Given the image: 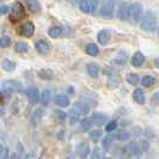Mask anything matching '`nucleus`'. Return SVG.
I'll use <instances>...</instances> for the list:
<instances>
[{
    "instance_id": "nucleus-1",
    "label": "nucleus",
    "mask_w": 159,
    "mask_h": 159,
    "mask_svg": "<svg viewBox=\"0 0 159 159\" xmlns=\"http://www.w3.org/2000/svg\"><path fill=\"white\" fill-rule=\"evenodd\" d=\"M140 26L143 31L153 32L157 29V16L152 11H147L140 20Z\"/></svg>"
},
{
    "instance_id": "nucleus-2",
    "label": "nucleus",
    "mask_w": 159,
    "mask_h": 159,
    "mask_svg": "<svg viewBox=\"0 0 159 159\" xmlns=\"http://www.w3.org/2000/svg\"><path fill=\"white\" fill-rule=\"evenodd\" d=\"M143 18V6L139 2H132L128 7V20L136 24Z\"/></svg>"
},
{
    "instance_id": "nucleus-3",
    "label": "nucleus",
    "mask_w": 159,
    "mask_h": 159,
    "mask_svg": "<svg viewBox=\"0 0 159 159\" xmlns=\"http://www.w3.org/2000/svg\"><path fill=\"white\" fill-rule=\"evenodd\" d=\"M2 91L5 95H11V93H16V92H23V84L17 81V80H5L1 84Z\"/></svg>"
},
{
    "instance_id": "nucleus-4",
    "label": "nucleus",
    "mask_w": 159,
    "mask_h": 159,
    "mask_svg": "<svg viewBox=\"0 0 159 159\" xmlns=\"http://www.w3.org/2000/svg\"><path fill=\"white\" fill-rule=\"evenodd\" d=\"M25 15V8H24L23 4L17 1L12 5L11 7V12H10V19L12 22H17V20H20Z\"/></svg>"
},
{
    "instance_id": "nucleus-5",
    "label": "nucleus",
    "mask_w": 159,
    "mask_h": 159,
    "mask_svg": "<svg viewBox=\"0 0 159 159\" xmlns=\"http://www.w3.org/2000/svg\"><path fill=\"white\" fill-rule=\"evenodd\" d=\"M79 7L81 12L84 13H96L98 8V1L97 0H81Z\"/></svg>"
},
{
    "instance_id": "nucleus-6",
    "label": "nucleus",
    "mask_w": 159,
    "mask_h": 159,
    "mask_svg": "<svg viewBox=\"0 0 159 159\" xmlns=\"http://www.w3.org/2000/svg\"><path fill=\"white\" fill-rule=\"evenodd\" d=\"M115 5L116 2L114 0H107L102 5V16L107 19H110L114 17V11H115Z\"/></svg>"
},
{
    "instance_id": "nucleus-7",
    "label": "nucleus",
    "mask_w": 159,
    "mask_h": 159,
    "mask_svg": "<svg viewBox=\"0 0 159 159\" xmlns=\"http://www.w3.org/2000/svg\"><path fill=\"white\" fill-rule=\"evenodd\" d=\"M25 95L28 97V101L31 104H37L40 102V91H39V89L35 88V86H30V88L26 89L25 90Z\"/></svg>"
},
{
    "instance_id": "nucleus-8",
    "label": "nucleus",
    "mask_w": 159,
    "mask_h": 159,
    "mask_svg": "<svg viewBox=\"0 0 159 159\" xmlns=\"http://www.w3.org/2000/svg\"><path fill=\"white\" fill-rule=\"evenodd\" d=\"M35 48H36L37 53H40L42 55H46V54H49V52L52 49V44L46 40H40L35 43Z\"/></svg>"
},
{
    "instance_id": "nucleus-9",
    "label": "nucleus",
    "mask_w": 159,
    "mask_h": 159,
    "mask_svg": "<svg viewBox=\"0 0 159 159\" xmlns=\"http://www.w3.org/2000/svg\"><path fill=\"white\" fill-rule=\"evenodd\" d=\"M91 121L92 123L97 126V127H101V126H104L108 121V115L105 114H102V112H95L91 115Z\"/></svg>"
},
{
    "instance_id": "nucleus-10",
    "label": "nucleus",
    "mask_w": 159,
    "mask_h": 159,
    "mask_svg": "<svg viewBox=\"0 0 159 159\" xmlns=\"http://www.w3.org/2000/svg\"><path fill=\"white\" fill-rule=\"evenodd\" d=\"M110 36H111L110 31H109L108 29H104V30H101V31L98 32V35H97V41H98L99 44L105 46V44H108V42L110 40Z\"/></svg>"
},
{
    "instance_id": "nucleus-11",
    "label": "nucleus",
    "mask_w": 159,
    "mask_h": 159,
    "mask_svg": "<svg viewBox=\"0 0 159 159\" xmlns=\"http://www.w3.org/2000/svg\"><path fill=\"white\" fill-rule=\"evenodd\" d=\"M25 5H26V7L28 10L32 12V13H36V15H39L41 13V4L37 1V0H26L25 1Z\"/></svg>"
},
{
    "instance_id": "nucleus-12",
    "label": "nucleus",
    "mask_w": 159,
    "mask_h": 159,
    "mask_svg": "<svg viewBox=\"0 0 159 159\" xmlns=\"http://www.w3.org/2000/svg\"><path fill=\"white\" fill-rule=\"evenodd\" d=\"M34 32H35V25L31 22H26L20 29V34L24 37H31Z\"/></svg>"
},
{
    "instance_id": "nucleus-13",
    "label": "nucleus",
    "mask_w": 159,
    "mask_h": 159,
    "mask_svg": "<svg viewBox=\"0 0 159 159\" xmlns=\"http://www.w3.org/2000/svg\"><path fill=\"white\" fill-rule=\"evenodd\" d=\"M77 153L78 156L81 157L83 159H85L90 154V146H89L88 143H80L78 146H77Z\"/></svg>"
},
{
    "instance_id": "nucleus-14",
    "label": "nucleus",
    "mask_w": 159,
    "mask_h": 159,
    "mask_svg": "<svg viewBox=\"0 0 159 159\" xmlns=\"http://www.w3.org/2000/svg\"><path fill=\"white\" fill-rule=\"evenodd\" d=\"M55 103L56 105H59L61 108H67L70 105V103H71V101H70V98H68L67 95L60 93V95L55 96Z\"/></svg>"
},
{
    "instance_id": "nucleus-15",
    "label": "nucleus",
    "mask_w": 159,
    "mask_h": 159,
    "mask_svg": "<svg viewBox=\"0 0 159 159\" xmlns=\"http://www.w3.org/2000/svg\"><path fill=\"white\" fill-rule=\"evenodd\" d=\"M128 7H129V4H127V2L120 4L119 11H117L119 19H121V20H128Z\"/></svg>"
},
{
    "instance_id": "nucleus-16",
    "label": "nucleus",
    "mask_w": 159,
    "mask_h": 159,
    "mask_svg": "<svg viewBox=\"0 0 159 159\" xmlns=\"http://www.w3.org/2000/svg\"><path fill=\"white\" fill-rule=\"evenodd\" d=\"M74 109L79 112L80 115H86L90 112V107L85 102H81V101H77L74 103Z\"/></svg>"
},
{
    "instance_id": "nucleus-17",
    "label": "nucleus",
    "mask_w": 159,
    "mask_h": 159,
    "mask_svg": "<svg viewBox=\"0 0 159 159\" xmlns=\"http://www.w3.org/2000/svg\"><path fill=\"white\" fill-rule=\"evenodd\" d=\"M86 71H88V74L90 77H92V78H97L98 77V74H99V66L95 62H90L86 66Z\"/></svg>"
},
{
    "instance_id": "nucleus-18",
    "label": "nucleus",
    "mask_w": 159,
    "mask_h": 159,
    "mask_svg": "<svg viewBox=\"0 0 159 159\" xmlns=\"http://www.w3.org/2000/svg\"><path fill=\"white\" fill-rule=\"evenodd\" d=\"M145 62V56L141 52H136L135 54L133 55L132 57V65L134 66V67H140V66H143V64Z\"/></svg>"
},
{
    "instance_id": "nucleus-19",
    "label": "nucleus",
    "mask_w": 159,
    "mask_h": 159,
    "mask_svg": "<svg viewBox=\"0 0 159 159\" xmlns=\"http://www.w3.org/2000/svg\"><path fill=\"white\" fill-rule=\"evenodd\" d=\"M37 75L43 80H52L54 78V73L49 68H42V70H40V71L37 72Z\"/></svg>"
},
{
    "instance_id": "nucleus-20",
    "label": "nucleus",
    "mask_w": 159,
    "mask_h": 159,
    "mask_svg": "<svg viewBox=\"0 0 159 159\" xmlns=\"http://www.w3.org/2000/svg\"><path fill=\"white\" fill-rule=\"evenodd\" d=\"M48 35L53 39H59L64 35V29L61 26H52L49 30H48Z\"/></svg>"
},
{
    "instance_id": "nucleus-21",
    "label": "nucleus",
    "mask_w": 159,
    "mask_h": 159,
    "mask_svg": "<svg viewBox=\"0 0 159 159\" xmlns=\"http://www.w3.org/2000/svg\"><path fill=\"white\" fill-rule=\"evenodd\" d=\"M133 99L138 104H145V93L141 89H135L133 92Z\"/></svg>"
},
{
    "instance_id": "nucleus-22",
    "label": "nucleus",
    "mask_w": 159,
    "mask_h": 159,
    "mask_svg": "<svg viewBox=\"0 0 159 159\" xmlns=\"http://www.w3.org/2000/svg\"><path fill=\"white\" fill-rule=\"evenodd\" d=\"M1 67H2V70L5 72L11 73V72H13L16 70V62H13L12 60L5 59V60H2V62H1Z\"/></svg>"
},
{
    "instance_id": "nucleus-23",
    "label": "nucleus",
    "mask_w": 159,
    "mask_h": 159,
    "mask_svg": "<svg viewBox=\"0 0 159 159\" xmlns=\"http://www.w3.org/2000/svg\"><path fill=\"white\" fill-rule=\"evenodd\" d=\"M85 52L90 56H97L99 54V48L96 43H89L85 47Z\"/></svg>"
},
{
    "instance_id": "nucleus-24",
    "label": "nucleus",
    "mask_w": 159,
    "mask_h": 159,
    "mask_svg": "<svg viewBox=\"0 0 159 159\" xmlns=\"http://www.w3.org/2000/svg\"><path fill=\"white\" fill-rule=\"evenodd\" d=\"M67 115H68V121H70V123H71V125H75V123L80 120V114L74 108L71 109Z\"/></svg>"
},
{
    "instance_id": "nucleus-25",
    "label": "nucleus",
    "mask_w": 159,
    "mask_h": 159,
    "mask_svg": "<svg viewBox=\"0 0 159 159\" xmlns=\"http://www.w3.org/2000/svg\"><path fill=\"white\" fill-rule=\"evenodd\" d=\"M112 143H114V136H112L111 134L104 136L103 141H102V147H103L104 151H109V150L111 148Z\"/></svg>"
},
{
    "instance_id": "nucleus-26",
    "label": "nucleus",
    "mask_w": 159,
    "mask_h": 159,
    "mask_svg": "<svg viewBox=\"0 0 159 159\" xmlns=\"http://www.w3.org/2000/svg\"><path fill=\"white\" fill-rule=\"evenodd\" d=\"M42 117H43V110L42 109H36L32 114V123H34V126H39L41 123Z\"/></svg>"
},
{
    "instance_id": "nucleus-27",
    "label": "nucleus",
    "mask_w": 159,
    "mask_h": 159,
    "mask_svg": "<svg viewBox=\"0 0 159 159\" xmlns=\"http://www.w3.org/2000/svg\"><path fill=\"white\" fill-rule=\"evenodd\" d=\"M154 84H156V78L152 75H145L141 79V85L145 88H151Z\"/></svg>"
},
{
    "instance_id": "nucleus-28",
    "label": "nucleus",
    "mask_w": 159,
    "mask_h": 159,
    "mask_svg": "<svg viewBox=\"0 0 159 159\" xmlns=\"http://www.w3.org/2000/svg\"><path fill=\"white\" fill-rule=\"evenodd\" d=\"M92 126H93L92 121H91V119H88V117L83 119L81 122H80V127H81V129H83L84 132H89V130L92 128Z\"/></svg>"
},
{
    "instance_id": "nucleus-29",
    "label": "nucleus",
    "mask_w": 159,
    "mask_h": 159,
    "mask_svg": "<svg viewBox=\"0 0 159 159\" xmlns=\"http://www.w3.org/2000/svg\"><path fill=\"white\" fill-rule=\"evenodd\" d=\"M15 50L17 53H26L28 52V44L23 41H18L15 44Z\"/></svg>"
},
{
    "instance_id": "nucleus-30",
    "label": "nucleus",
    "mask_w": 159,
    "mask_h": 159,
    "mask_svg": "<svg viewBox=\"0 0 159 159\" xmlns=\"http://www.w3.org/2000/svg\"><path fill=\"white\" fill-rule=\"evenodd\" d=\"M129 136H130V134L128 133L127 130H121V132H117V133L114 135V138H115L116 140H119V141H126V140L129 139Z\"/></svg>"
},
{
    "instance_id": "nucleus-31",
    "label": "nucleus",
    "mask_w": 159,
    "mask_h": 159,
    "mask_svg": "<svg viewBox=\"0 0 159 159\" xmlns=\"http://www.w3.org/2000/svg\"><path fill=\"white\" fill-rule=\"evenodd\" d=\"M41 103L43 104V105H47L49 103V101H50V91L49 90H43V92H42V95H41Z\"/></svg>"
},
{
    "instance_id": "nucleus-32",
    "label": "nucleus",
    "mask_w": 159,
    "mask_h": 159,
    "mask_svg": "<svg viewBox=\"0 0 159 159\" xmlns=\"http://www.w3.org/2000/svg\"><path fill=\"white\" fill-rule=\"evenodd\" d=\"M127 81L130 85L135 86V85H138V83H139V75L135 74V73H130V74L127 75Z\"/></svg>"
},
{
    "instance_id": "nucleus-33",
    "label": "nucleus",
    "mask_w": 159,
    "mask_h": 159,
    "mask_svg": "<svg viewBox=\"0 0 159 159\" xmlns=\"http://www.w3.org/2000/svg\"><path fill=\"white\" fill-rule=\"evenodd\" d=\"M138 146H139V150H140L141 153H143V152H147L150 150V143H148L147 140H140V141L138 143Z\"/></svg>"
},
{
    "instance_id": "nucleus-34",
    "label": "nucleus",
    "mask_w": 159,
    "mask_h": 159,
    "mask_svg": "<svg viewBox=\"0 0 159 159\" xmlns=\"http://www.w3.org/2000/svg\"><path fill=\"white\" fill-rule=\"evenodd\" d=\"M102 135H103V134H102V132H101V130H98V129H97V130H92V132L90 133V139H91L92 141L97 143V141L102 138Z\"/></svg>"
},
{
    "instance_id": "nucleus-35",
    "label": "nucleus",
    "mask_w": 159,
    "mask_h": 159,
    "mask_svg": "<svg viewBox=\"0 0 159 159\" xmlns=\"http://www.w3.org/2000/svg\"><path fill=\"white\" fill-rule=\"evenodd\" d=\"M11 43V39L7 37V36H2L0 37V48H6L10 46Z\"/></svg>"
},
{
    "instance_id": "nucleus-36",
    "label": "nucleus",
    "mask_w": 159,
    "mask_h": 159,
    "mask_svg": "<svg viewBox=\"0 0 159 159\" xmlns=\"http://www.w3.org/2000/svg\"><path fill=\"white\" fill-rule=\"evenodd\" d=\"M114 62L119 65H125L127 62V56H126V54H122V53H121V54L114 60Z\"/></svg>"
},
{
    "instance_id": "nucleus-37",
    "label": "nucleus",
    "mask_w": 159,
    "mask_h": 159,
    "mask_svg": "<svg viewBox=\"0 0 159 159\" xmlns=\"http://www.w3.org/2000/svg\"><path fill=\"white\" fill-rule=\"evenodd\" d=\"M116 128H117V122H116V121H111V122H109V123L105 126V130H107L108 133H112Z\"/></svg>"
},
{
    "instance_id": "nucleus-38",
    "label": "nucleus",
    "mask_w": 159,
    "mask_h": 159,
    "mask_svg": "<svg viewBox=\"0 0 159 159\" xmlns=\"http://www.w3.org/2000/svg\"><path fill=\"white\" fill-rule=\"evenodd\" d=\"M117 85H119V81H117V79H116L114 75H109L108 86H109L110 89H115V88H117Z\"/></svg>"
},
{
    "instance_id": "nucleus-39",
    "label": "nucleus",
    "mask_w": 159,
    "mask_h": 159,
    "mask_svg": "<svg viewBox=\"0 0 159 159\" xmlns=\"http://www.w3.org/2000/svg\"><path fill=\"white\" fill-rule=\"evenodd\" d=\"M54 114H55L56 119H59L60 121L66 120V112L61 111V110H54Z\"/></svg>"
},
{
    "instance_id": "nucleus-40",
    "label": "nucleus",
    "mask_w": 159,
    "mask_h": 159,
    "mask_svg": "<svg viewBox=\"0 0 159 159\" xmlns=\"http://www.w3.org/2000/svg\"><path fill=\"white\" fill-rule=\"evenodd\" d=\"M92 159H103V156H102L99 148H95L93 154H92Z\"/></svg>"
},
{
    "instance_id": "nucleus-41",
    "label": "nucleus",
    "mask_w": 159,
    "mask_h": 159,
    "mask_svg": "<svg viewBox=\"0 0 159 159\" xmlns=\"http://www.w3.org/2000/svg\"><path fill=\"white\" fill-rule=\"evenodd\" d=\"M8 12V6L6 5H1L0 6V15H6Z\"/></svg>"
},
{
    "instance_id": "nucleus-42",
    "label": "nucleus",
    "mask_w": 159,
    "mask_h": 159,
    "mask_svg": "<svg viewBox=\"0 0 159 159\" xmlns=\"http://www.w3.org/2000/svg\"><path fill=\"white\" fill-rule=\"evenodd\" d=\"M159 102V92H157L156 95L152 97V103H158Z\"/></svg>"
},
{
    "instance_id": "nucleus-43",
    "label": "nucleus",
    "mask_w": 159,
    "mask_h": 159,
    "mask_svg": "<svg viewBox=\"0 0 159 159\" xmlns=\"http://www.w3.org/2000/svg\"><path fill=\"white\" fill-rule=\"evenodd\" d=\"M8 148H5V151L2 153V156H1V159H8Z\"/></svg>"
},
{
    "instance_id": "nucleus-44",
    "label": "nucleus",
    "mask_w": 159,
    "mask_h": 159,
    "mask_svg": "<svg viewBox=\"0 0 159 159\" xmlns=\"http://www.w3.org/2000/svg\"><path fill=\"white\" fill-rule=\"evenodd\" d=\"M4 151H5V148H4V147H2V145L0 143V159H1V156H2Z\"/></svg>"
},
{
    "instance_id": "nucleus-45",
    "label": "nucleus",
    "mask_w": 159,
    "mask_h": 159,
    "mask_svg": "<svg viewBox=\"0 0 159 159\" xmlns=\"http://www.w3.org/2000/svg\"><path fill=\"white\" fill-rule=\"evenodd\" d=\"M154 65H156V67H158L159 68V57H157V59L154 60Z\"/></svg>"
},
{
    "instance_id": "nucleus-46",
    "label": "nucleus",
    "mask_w": 159,
    "mask_h": 159,
    "mask_svg": "<svg viewBox=\"0 0 159 159\" xmlns=\"http://www.w3.org/2000/svg\"><path fill=\"white\" fill-rule=\"evenodd\" d=\"M5 114V110H4V108L0 105V115H4Z\"/></svg>"
},
{
    "instance_id": "nucleus-47",
    "label": "nucleus",
    "mask_w": 159,
    "mask_h": 159,
    "mask_svg": "<svg viewBox=\"0 0 159 159\" xmlns=\"http://www.w3.org/2000/svg\"><path fill=\"white\" fill-rule=\"evenodd\" d=\"M103 159H111V158H103Z\"/></svg>"
},
{
    "instance_id": "nucleus-48",
    "label": "nucleus",
    "mask_w": 159,
    "mask_h": 159,
    "mask_svg": "<svg viewBox=\"0 0 159 159\" xmlns=\"http://www.w3.org/2000/svg\"><path fill=\"white\" fill-rule=\"evenodd\" d=\"M158 35H159V29H158Z\"/></svg>"
},
{
    "instance_id": "nucleus-49",
    "label": "nucleus",
    "mask_w": 159,
    "mask_h": 159,
    "mask_svg": "<svg viewBox=\"0 0 159 159\" xmlns=\"http://www.w3.org/2000/svg\"><path fill=\"white\" fill-rule=\"evenodd\" d=\"M85 159H86V158H85Z\"/></svg>"
}]
</instances>
